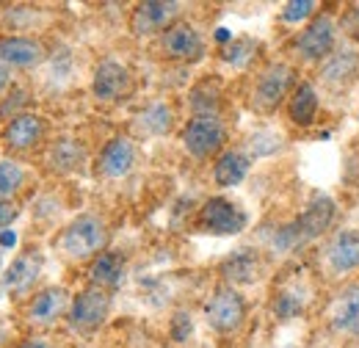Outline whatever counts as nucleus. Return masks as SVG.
Listing matches in <instances>:
<instances>
[{"instance_id":"obj_1","label":"nucleus","mask_w":359,"mask_h":348,"mask_svg":"<svg viewBox=\"0 0 359 348\" xmlns=\"http://www.w3.org/2000/svg\"><path fill=\"white\" fill-rule=\"evenodd\" d=\"M334 216H337V205L329 194H315L307 205V210L299 218L282 224L273 238H271V246L276 252H296L302 246H307L310 241H318L329 232V227L334 224Z\"/></svg>"},{"instance_id":"obj_2","label":"nucleus","mask_w":359,"mask_h":348,"mask_svg":"<svg viewBox=\"0 0 359 348\" xmlns=\"http://www.w3.org/2000/svg\"><path fill=\"white\" fill-rule=\"evenodd\" d=\"M108 243V227L97 213H81L75 216L61 232L58 249L64 257L81 262L89 257H100Z\"/></svg>"},{"instance_id":"obj_3","label":"nucleus","mask_w":359,"mask_h":348,"mask_svg":"<svg viewBox=\"0 0 359 348\" xmlns=\"http://www.w3.org/2000/svg\"><path fill=\"white\" fill-rule=\"evenodd\" d=\"M337 44V25L329 14H315L296 36L293 50L304 64H323Z\"/></svg>"},{"instance_id":"obj_4","label":"nucleus","mask_w":359,"mask_h":348,"mask_svg":"<svg viewBox=\"0 0 359 348\" xmlns=\"http://www.w3.org/2000/svg\"><path fill=\"white\" fill-rule=\"evenodd\" d=\"M290 88H296V69L290 64H282V61L269 64L257 75V83L252 91V108L260 114H273Z\"/></svg>"},{"instance_id":"obj_5","label":"nucleus","mask_w":359,"mask_h":348,"mask_svg":"<svg viewBox=\"0 0 359 348\" xmlns=\"http://www.w3.org/2000/svg\"><path fill=\"white\" fill-rule=\"evenodd\" d=\"M108 309H111V296H108V290L89 285V288H83V290L72 299V304L67 309V323H69V329L78 332V335H91V332H97V329L105 323Z\"/></svg>"},{"instance_id":"obj_6","label":"nucleus","mask_w":359,"mask_h":348,"mask_svg":"<svg viewBox=\"0 0 359 348\" xmlns=\"http://www.w3.org/2000/svg\"><path fill=\"white\" fill-rule=\"evenodd\" d=\"M205 318H208V326L219 335H232L243 326L246 321V299L229 288L222 285L210 293V299L205 302Z\"/></svg>"},{"instance_id":"obj_7","label":"nucleus","mask_w":359,"mask_h":348,"mask_svg":"<svg viewBox=\"0 0 359 348\" xmlns=\"http://www.w3.org/2000/svg\"><path fill=\"white\" fill-rule=\"evenodd\" d=\"M180 138L191 158L205 161V158L222 152V147L226 144V128L219 116H191Z\"/></svg>"},{"instance_id":"obj_8","label":"nucleus","mask_w":359,"mask_h":348,"mask_svg":"<svg viewBox=\"0 0 359 348\" xmlns=\"http://www.w3.org/2000/svg\"><path fill=\"white\" fill-rule=\"evenodd\" d=\"M196 218H199V229H205L210 235H219V238L238 235V232L246 229V213L224 196H210L199 208Z\"/></svg>"},{"instance_id":"obj_9","label":"nucleus","mask_w":359,"mask_h":348,"mask_svg":"<svg viewBox=\"0 0 359 348\" xmlns=\"http://www.w3.org/2000/svg\"><path fill=\"white\" fill-rule=\"evenodd\" d=\"M161 50L166 53V58L180 61V64H196L205 58V39L202 34L191 25L177 20L172 28H166L161 34Z\"/></svg>"},{"instance_id":"obj_10","label":"nucleus","mask_w":359,"mask_h":348,"mask_svg":"<svg viewBox=\"0 0 359 348\" xmlns=\"http://www.w3.org/2000/svg\"><path fill=\"white\" fill-rule=\"evenodd\" d=\"M133 88V75L130 69L116 61V58H102L94 69V78H91V94L100 100V102H116L122 97H128Z\"/></svg>"},{"instance_id":"obj_11","label":"nucleus","mask_w":359,"mask_h":348,"mask_svg":"<svg viewBox=\"0 0 359 348\" xmlns=\"http://www.w3.org/2000/svg\"><path fill=\"white\" fill-rule=\"evenodd\" d=\"M323 262L334 276H348L359 271V232L340 229L323 246Z\"/></svg>"},{"instance_id":"obj_12","label":"nucleus","mask_w":359,"mask_h":348,"mask_svg":"<svg viewBox=\"0 0 359 348\" xmlns=\"http://www.w3.org/2000/svg\"><path fill=\"white\" fill-rule=\"evenodd\" d=\"M180 3H161V0H149V3H138L130 14V31L133 36H152V34H163L166 28H172L177 22Z\"/></svg>"},{"instance_id":"obj_13","label":"nucleus","mask_w":359,"mask_h":348,"mask_svg":"<svg viewBox=\"0 0 359 348\" xmlns=\"http://www.w3.org/2000/svg\"><path fill=\"white\" fill-rule=\"evenodd\" d=\"M133 166H135V144L128 135L111 138L102 147L100 158H97V172L102 174V177H108V180L128 177V174L133 172Z\"/></svg>"},{"instance_id":"obj_14","label":"nucleus","mask_w":359,"mask_h":348,"mask_svg":"<svg viewBox=\"0 0 359 348\" xmlns=\"http://www.w3.org/2000/svg\"><path fill=\"white\" fill-rule=\"evenodd\" d=\"M45 61V47L34 36H0V67L31 69Z\"/></svg>"},{"instance_id":"obj_15","label":"nucleus","mask_w":359,"mask_h":348,"mask_svg":"<svg viewBox=\"0 0 359 348\" xmlns=\"http://www.w3.org/2000/svg\"><path fill=\"white\" fill-rule=\"evenodd\" d=\"M45 135V119L36 114H20L17 119H11L3 130V141L8 149L14 152H28L34 149Z\"/></svg>"},{"instance_id":"obj_16","label":"nucleus","mask_w":359,"mask_h":348,"mask_svg":"<svg viewBox=\"0 0 359 348\" xmlns=\"http://www.w3.org/2000/svg\"><path fill=\"white\" fill-rule=\"evenodd\" d=\"M69 304H72L69 290L61 288V285H50V288L39 290V293L31 299L28 321H31V323H39V326H47V323H53L64 309H69Z\"/></svg>"},{"instance_id":"obj_17","label":"nucleus","mask_w":359,"mask_h":348,"mask_svg":"<svg viewBox=\"0 0 359 348\" xmlns=\"http://www.w3.org/2000/svg\"><path fill=\"white\" fill-rule=\"evenodd\" d=\"M42 265H45L42 252H36V249L22 252L17 260L6 268V274H3V290H25V288H31L39 279Z\"/></svg>"},{"instance_id":"obj_18","label":"nucleus","mask_w":359,"mask_h":348,"mask_svg":"<svg viewBox=\"0 0 359 348\" xmlns=\"http://www.w3.org/2000/svg\"><path fill=\"white\" fill-rule=\"evenodd\" d=\"M320 78L329 86L340 88L359 78V53L354 47H343L337 53H332L323 64H320Z\"/></svg>"},{"instance_id":"obj_19","label":"nucleus","mask_w":359,"mask_h":348,"mask_svg":"<svg viewBox=\"0 0 359 348\" xmlns=\"http://www.w3.org/2000/svg\"><path fill=\"white\" fill-rule=\"evenodd\" d=\"M260 274V255L255 249H238L222 262V276L224 282L232 285H252Z\"/></svg>"},{"instance_id":"obj_20","label":"nucleus","mask_w":359,"mask_h":348,"mask_svg":"<svg viewBox=\"0 0 359 348\" xmlns=\"http://www.w3.org/2000/svg\"><path fill=\"white\" fill-rule=\"evenodd\" d=\"M318 108H320V100L315 94L313 83H296V88L290 91L287 97V116L296 128H310L318 116Z\"/></svg>"},{"instance_id":"obj_21","label":"nucleus","mask_w":359,"mask_h":348,"mask_svg":"<svg viewBox=\"0 0 359 348\" xmlns=\"http://www.w3.org/2000/svg\"><path fill=\"white\" fill-rule=\"evenodd\" d=\"M249 169H252L249 155H243L238 149H226L213 163V180L219 188H232V185H241L246 180Z\"/></svg>"},{"instance_id":"obj_22","label":"nucleus","mask_w":359,"mask_h":348,"mask_svg":"<svg viewBox=\"0 0 359 348\" xmlns=\"http://www.w3.org/2000/svg\"><path fill=\"white\" fill-rule=\"evenodd\" d=\"M332 329L340 335H359V285H348L334 302Z\"/></svg>"},{"instance_id":"obj_23","label":"nucleus","mask_w":359,"mask_h":348,"mask_svg":"<svg viewBox=\"0 0 359 348\" xmlns=\"http://www.w3.org/2000/svg\"><path fill=\"white\" fill-rule=\"evenodd\" d=\"M89 279L94 288H102V290L119 288L122 279H125V257L119 252H102L91 262Z\"/></svg>"},{"instance_id":"obj_24","label":"nucleus","mask_w":359,"mask_h":348,"mask_svg":"<svg viewBox=\"0 0 359 348\" xmlns=\"http://www.w3.org/2000/svg\"><path fill=\"white\" fill-rule=\"evenodd\" d=\"M83 161H86V149H83V144L75 141V138H58V141L50 147V152H47L50 169L58 174H69V172H75V169H81Z\"/></svg>"},{"instance_id":"obj_25","label":"nucleus","mask_w":359,"mask_h":348,"mask_svg":"<svg viewBox=\"0 0 359 348\" xmlns=\"http://www.w3.org/2000/svg\"><path fill=\"white\" fill-rule=\"evenodd\" d=\"M188 105L194 116H219L222 108V86L216 78H202L196 86L188 91Z\"/></svg>"},{"instance_id":"obj_26","label":"nucleus","mask_w":359,"mask_h":348,"mask_svg":"<svg viewBox=\"0 0 359 348\" xmlns=\"http://www.w3.org/2000/svg\"><path fill=\"white\" fill-rule=\"evenodd\" d=\"M172 125H175V114H172V108L163 100L149 102L135 116V128L144 133V135H163V133L172 130Z\"/></svg>"},{"instance_id":"obj_27","label":"nucleus","mask_w":359,"mask_h":348,"mask_svg":"<svg viewBox=\"0 0 359 348\" xmlns=\"http://www.w3.org/2000/svg\"><path fill=\"white\" fill-rule=\"evenodd\" d=\"M257 50H260V44L255 42L252 36H238L226 47H222V61L229 64V67H235V69H243V67H249L255 61Z\"/></svg>"},{"instance_id":"obj_28","label":"nucleus","mask_w":359,"mask_h":348,"mask_svg":"<svg viewBox=\"0 0 359 348\" xmlns=\"http://www.w3.org/2000/svg\"><path fill=\"white\" fill-rule=\"evenodd\" d=\"M304 293L302 290H296V288H285V290H279L276 296H273V304H271V312H273V318H279V321H293V318H299L302 312H304Z\"/></svg>"},{"instance_id":"obj_29","label":"nucleus","mask_w":359,"mask_h":348,"mask_svg":"<svg viewBox=\"0 0 359 348\" xmlns=\"http://www.w3.org/2000/svg\"><path fill=\"white\" fill-rule=\"evenodd\" d=\"M25 182V172L14 161H0V199L14 196Z\"/></svg>"},{"instance_id":"obj_30","label":"nucleus","mask_w":359,"mask_h":348,"mask_svg":"<svg viewBox=\"0 0 359 348\" xmlns=\"http://www.w3.org/2000/svg\"><path fill=\"white\" fill-rule=\"evenodd\" d=\"M318 11V3L315 0H293V3H285L282 6V22L287 25H299V22H310Z\"/></svg>"},{"instance_id":"obj_31","label":"nucleus","mask_w":359,"mask_h":348,"mask_svg":"<svg viewBox=\"0 0 359 348\" xmlns=\"http://www.w3.org/2000/svg\"><path fill=\"white\" fill-rule=\"evenodd\" d=\"M282 144H285V141H282L279 133L260 130L249 138V152H252L255 158H269V155H273V152L282 149Z\"/></svg>"},{"instance_id":"obj_32","label":"nucleus","mask_w":359,"mask_h":348,"mask_svg":"<svg viewBox=\"0 0 359 348\" xmlns=\"http://www.w3.org/2000/svg\"><path fill=\"white\" fill-rule=\"evenodd\" d=\"M25 102H28V91L20 86H14L11 91H8V97L0 102V119H6V116H8V122L17 119ZM22 114H25V111H22Z\"/></svg>"},{"instance_id":"obj_33","label":"nucleus","mask_w":359,"mask_h":348,"mask_svg":"<svg viewBox=\"0 0 359 348\" xmlns=\"http://www.w3.org/2000/svg\"><path fill=\"white\" fill-rule=\"evenodd\" d=\"M169 332H172V340L175 343H185L194 335V318L185 309H180V312H175V318L169 323Z\"/></svg>"},{"instance_id":"obj_34","label":"nucleus","mask_w":359,"mask_h":348,"mask_svg":"<svg viewBox=\"0 0 359 348\" xmlns=\"http://www.w3.org/2000/svg\"><path fill=\"white\" fill-rule=\"evenodd\" d=\"M17 216H20V213H17V205H11L8 199H0V232L8 229V224Z\"/></svg>"},{"instance_id":"obj_35","label":"nucleus","mask_w":359,"mask_h":348,"mask_svg":"<svg viewBox=\"0 0 359 348\" xmlns=\"http://www.w3.org/2000/svg\"><path fill=\"white\" fill-rule=\"evenodd\" d=\"M17 246V232L14 229H3L0 232V249H14Z\"/></svg>"},{"instance_id":"obj_36","label":"nucleus","mask_w":359,"mask_h":348,"mask_svg":"<svg viewBox=\"0 0 359 348\" xmlns=\"http://www.w3.org/2000/svg\"><path fill=\"white\" fill-rule=\"evenodd\" d=\"M20 348H53V346L47 340H42V337H28V340L20 343Z\"/></svg>"},{"instance_id":"obj_37","label":"nucleus","mask_w":359,"mask_h":348,"mask_svg":"<svg viewBox=\"0 0 359 348\" xmlns=\"http://www.w3.org/2000/svg\"><path fill=\"white\" fill-rule=\"evenodd\" d=\"M216 42H219V44H224V47H226V44L232 42V34H229L226 28H219V31H216Z\"/></svg>"},{"instance_id":"obj_38","label":"nucleus","mask_w":359,"mask_h":348,"mask_svg":"<svg viewBox=\"0 0 359 348\" xmlns=\"http://www.w3.org/2000/svg\"><path fill=\"white\" fill-rule=\"evenodd\" d=\"M8 81H11V75H8V69L6 67H0V91L8 86Z\"/></svg>"},{"instance_id":"obj_39","label":"nucleus","mask_w":359,"mask_h":348,"mask_svg":"<svg viewBox=\"0 0 359 348\" xmlns=\"http://www.w3.org/2000/svg\"><path fill=\"white\" fill-rule=\"evenodd\" d=\"M357 119H359V114H357Z\"/></svg>"}]
</instances>
